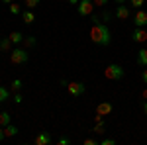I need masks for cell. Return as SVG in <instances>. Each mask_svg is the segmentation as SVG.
<instances>
[{"label":"cell","instance_id":"22","mask_svg":"<svg viewBox=\"0 0 147 145\" xmlns=\"http://www.w3.org/2000/svg\"><path fill=\"white\" fill-rule=\"evenodd\" d=\"M92 132H94V134H104V122H96V125H94V127H92Z\"/></svg>","mask_w":147,"mask_h":145},{"label":"cell","instance_id":"18","mask_svg":"<svg viewBox=\"0 0 147 145\" xmlns=\"http://www.w3.org/2000/svg\"><path fill=\"white\" fill-rule=\"evenodd\" d=\"M22 43L26 45V47H34V45H35V37H34V35H26Z\"/></svg>","mask_w":147,"mask_h":145},{"label":"cell","instance_id":"17","mask_svg":"<svg viewBox=\"0 0 147 145\" xmlns=\"http://www.w3.org/2000/svg\"><path fill=\"white\" fill-rule=\"evenodd\" d=\"M8 98H10V90L6 86H0V102H6Z\"/></svg>","mask_w":147,"mask_h":145},{"label":"cell","instance_id":"31","mask_svg":"<svg viewBox=\"0 0 147 145\" xmlns=\"http://www.w3.org/2000/svg\"><path fill=\"white\" fill-rule=\"evenodd\" d=\"M4 139H6V135H4V127L0 125V141H4Z\"/></svg>","mask_w":147,"mask_h":145},{"label":"cell","instance_id":"3","mask_svg":"<svg viewBox=\"0 0 147 145\" xmlns=\"http://www.w3.org/2000/svg\"><path fill=\"white\" fill-rule=\"evenodd\" d=\"M28 59H30V55H28V51L22 49V47H16V49H12V51H10L12 65H22V63H26Z\"/></svg>","mask_w":147,"mask_h":145},{"label":"cell","instance_id":"12","mask_svg":"<svg viewBox=\"0 0 147 145\" xmlns=\"http://www.w3.org/2000/svg\"><path fill=\"white\" fill-rule=\"evenodd\" d=\"M8 37H10V41H12L14 45H20V43L24 41V37H26V35H22V32H12Z\"/></svg>","mask_w":147,"mask_h":145},{"label":"cell","instance_id":"26","mask_svg":"<svg viewBox=\"0 0 147 145\" xmlns=\"http://www.w3.org/2000/svg\"><path fill=\"white\" fill-rule=\"evenodd\" d=\"M116 143V139H102L100 141V145H114Z\"/></svg>","mask_w":147,"mask_h":145},{"label":"cell","instance_id":"27","mask_svg":"<svg viewBox=\"0 0 147 145\" xmlns=\"http://www.w3.org/2000/svg\"><path fill=\"white\" fill-rule=\"evenodd\" d=\"M90 20H92V24H100V18L94 16V14H90Z\"/></svg>","mask_w":147,"mask_h":145},{"label":"cell","instance_id":"5","mask_svg":"<svg viewBox=\"0 0 147 145\" xmlns=\"http://www.w3.org/2000/svg\"><path fill=\"white\" fill-rule=\"evenodd\" d=\"M67 88H69V94L77 98V96H80V94H84V90H86V84H84V82H69Z\"/></svg>","mask_w":147,"mask_h":145},{"label":"cell","instance_id":"13","mask_svg":"<svg viewBox=\"0 0 147 145\" xmlns=\"http://www.w3.org/2000/svg\"><path fill=\"white\" fill-rule=\"evenodd\" d=\"M22 20H24V24H34L35 22V14L32 10H26V12H22Z\"/></svg>","mask_w":147,"mask_h":145},{"label":"cell","instance_id":"33","mask_svg":"<svg viewBox=\"0 0 147 145\" xmlns=\"http://www.w3.org/2000/svg\"><path fill=\"white\" fill-rule=\"evenodd\" d=\"M141 96H143V100H147V88L143 90V92H141Z\"/></svg>","mask_w":147,"mask_h":145},{"label":"cell","instance_id":"29","mask_svg":"<svg viewBox=\"0 0 147 145\" xmlns=\"http://www.w3.org/2000/svg\"><path fill=\"white\" fill-rule=\"evenodd\" d=\"M141 80H143V82H147V67L143 69V73H141Z\"/></svg>","mask_w":147,"mask_h":145},{"label":"cell","instance_id":"4","mask_svg":"<svg viewBox=\"0 0 147 145\" xmlns=\"http://www.w3.org/2000/svg\"><path fill=\"white\" fill-rule=\"evenodd\" d=\"M77 12H79V16H90L92 12H94V2L92 0H80L79 4H77Z\"/></svg>","mask_w":147,"mask_h":145},{"label":"cell","instance_id":"15","mask_svg":"<svg viewBox=\"0 0 147 145\" xmlns=\"http://www.w3.org/2000/svg\"><path fill=\"white\" fill-rule=\"evenodd\" d=\"M16 134H18V127H16V125L8 123V125L4 127V135H6V137H14Z\"/></svg>","mask_w":147,"mask_h":145},{"label":"cell","instance_id":"23","mask_svg":"<svg viewBox=\"0 0 147 145\" xmlns=\"http://www.w3.org/2000/svg\"><path fill=\"white\" fill-rule=\"evenodd\" d=\"M129 4H131V8H137V10H139V8L145 4V0H129Z\"/></svg>","mask_w":147,"mask_h":145},{"label":"cell","instance_id":"32","mask_svg":"<svg viewBox=\"0 0 147 145\" xmlns=\"http://www.w3.org/2000/svg\"><path fill=\"white\" fill-rule=\"evenodd\" d=\"M67 2H69V4H73V6H77V4H79L80 0H67Z\"/></svg>","mask_w":147,"mask_h":145},{"label":"cell","instance_id":"7","mask_svg":"<svg viewBox=\"0 0 147 145\" xmlns=\"http://www.w3.org/2000/svg\"><path fill=\"white\" fill-rule=\"evenodd\" d=\"M134 24H136V28H145L147 26V12L137 10L136 16H134Z\"/></svg>","mask_w":147,"mask_h":145},{"label":"cell","instance_id":"11","mask_svg":"<svg viewBox=\"0 0 147 145\" xmlns=\"http://www.w3.org/2000/svg\"><path fill=\"white\" fill-rule=\"evenodd\" d=\"M137 63H139L141 67H147V47L137 51Z\"/></svg>","mask_w":147,"mask_h":145},{"label":"cell","instance_id":"30","mask_svg":"<svg viewBox=\"0 0 147 145\" xmlns=\"http://www.w3.org/2000/svg\"><path fill=\"white\" fill-rule=\"evenodd\" d=\"M57 143H59V145H67V143H69V139H67V137H61Z\"/></svg>","mask_w":147,"mask_h":145},{"label":"cell","instance_id":"16","mask_svg":"<svg viewBox=\"0 0 147 145\" xmlns=\"http://www.w3.org/2000/svg\"><path fill=\"white\" fill-rule=\"evenodd\" d=\"M8 123H10V114L8 112H0V125L6 127Z\"/></svg>","mask_w":147,"mask_h":145},{"label":"cell","instance_id":"1","mask_svg":"<svg viewBox=\"0 0 147 145\" xmlns=\"http://www.w3.org/2000/svg\"><path fill=\"white\" fill-rule=\"evenodd\" d=\"M90 39H92V43L102 45V47L110 45L112 35H110L108 26H106V24H102V22L100 24H92V28H90Z\"/></svg>","mask_w":147,"mask_h":145},{"label":"cell","instance_id":"19","mask_svg":"<svg viewBox=\"0 0 147 145\" xmlns=\"http://www.w3.org/2000/svg\"><path fill=\"white\" fill-rule=\"evenodd\" d=\"M10 86H12V90H14V92H20V90H22V80H20V78H14Z\"/></svg>","mask_w":147,"mask_h":145},{"label":"cell","instance_id":"10","mask_svg":"<svg viewBox=\"0 0 147 145\" xmlns=\"http://www.w3.org/2000/svg\"><path fill=\"white\" fill-rule=\"evenodd\" d=\"M112 102H100L98 106H96V114H100V116H108L110 112H112Z\"/></svg>","mask_w":147,"mask_h":145},{"label":"cell","instance_id":"28","mask_svg":"<svg viewBox=\"0 0 147 145\" xmlns=\"http://www.w3.org/2000/svg\"><path fill=\"white\" fill-rule=\"evenodd\" d=\"M98 141L96 139H84V145H96Z\"/></svg>","mask_w":147,"mask_h":145},{"label":"cell","instance_id":"9","mask_svg":"<svg viewBox=\"0 0 147 145\" xmlns=\"http://www.w3.org/2000/svg\"><path fill=\"white\" fill-rule=\"evenodd\" d=\"M53 141L51 139V135L47 134V132H39V134L35 135V145H49Z\"/></svg>","mask_w":147,"mask_h":145},{"label":"cell","instance_id":"6","mask_svg":"<svg viewBox=\"0 0 147 145\" xmlns=\"http://www.w3.org/2000/svg\"><path fill=\"white\" fill-rule=\"evenodd\" d=\"M131 39L136 43H147V30L145 28H136L131 32Z\"/></svg>","mask_w":147,"mask_h":145},{"label":"cell","instance_id":"20","mask_svg":"<svg viewBox=\"0 0 147 145\" xmlns=\"http://www.w3.org/2000/svg\"><path fill=\"white\" fill-rule=\"evenodd\" d=\"M10 12L14 14V16H20V14H22V8H20V4L12 2V4H10Z\"/></svg>","mask_w":147,"mask_h":145},{"label":"cell","instance_id":"36","mask_svg":"<svg viewBox=\"0 0 147 145\" xmlns=\"http://www.w3.org/2000/svg\"><path fill=\"white\" fill-rule=\"evenodd\" d=\"M2 2H4V4H8V6H10L12 2H14V0H2Z\"/></svg>","mask_w":147,"mask_h":145},{"label":"cell","instance_id":"2","mask_svg":"<svg viewBox=\"0 0 147 145\" xmlns=\"http://www.w3.org/2000/svg\"><path fill=\"white\" fill-rule=\"evenodd\" d=\"M104 77L108 78V80H120V78H124V69L120 67V65H108V67L104 69Z\"/></svg>","mask_w":147,"mask_h":145},{"label":"cell","instance_id":"25","mask_svg":"<svg viewBox=\"0 0 147 145\" xmlns=\"http://www.w3.org/2000/svg\"><path fill=\"white\" fill-rule=\"evenodd\" d=\"M94 2V6H106L108 4V0H92Z\"/></svg>","mask_w":147,"mask_h":145},{"label":"cell","instance_id":"35","mask_svg":"<svg viewBox=\"0 0 147 145\" xmlns=\"http://www.w3.org/2000/svg\"><path fill=\"white\" fill-rule=\"evenodd\" d=\"M143 112H145V116H147V100L143 102Z\"/></svg>","mask_w":147,"mask_h":145},{"label":"cell","instance_id":"21","mask_svg":"<svg viewBox=\"0 0 147 145\" xmlns=\"http://www.w3.org/2000/svg\"><path fill=\"white\" fill-rule=\"evenodd\" d=\"M37 4H39V0H24V6H26L28 10H34Z\"/></svg>","mask_w":147,"mask_h":145},{"label":"cell","instance_id":"34","mask_svg":"<svg viewBox=\"0 0 147 145\" xmlns=\"http://www.w3.org/2000/svg\"><path fill=\"white\" fill-rule=\"evenodd\" d=\"M114 2H116V4H125L127 0H114Z\"/></svg>","mask_w":147,"mask_h":145},{"label":"cell","instance_id":"14","mask_svg":"<svg viewBox=\"0 0 147 145\" xmlns=\"http://www.w3.org/2000/svg\"><path fill=\"white\" fill-rule=\"evenodd\" d=\"M12 41H10V37H4L2 41H0V51H4V53H8V51H12Z\"/></svg>","mask_w":147,"mask_h":145},{"label":"cell","instance_id":"24","mask_svg":"<svg viewBox=\"0 0 147 145\" xmlns=\"http://www.w3.org/2000/svg\"><path fill=\"white\" fill-rule=\"evenodd\" d=\"M22 94H20V92H16V94H14V102H16V104H22Z\"/></svg>","mask_w":147,"mask_h":145},{"label":"cell","instance_id":"8","mask_svg":"<svg viewBox=\"0 0 147 145\" xmlns=\"http://www.w3.org/2000/svg\"><path fill=\"white\" fill-rule=\"evenodd\" d=\"M116 18L118 20H127L129 18V8L125 4H118L116 6Z\"/></svg>","mask_w":147,"mask_h":145}]
</instances>
